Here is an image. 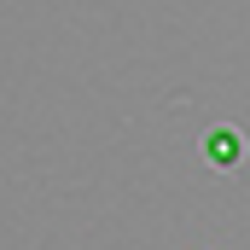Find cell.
I'll list each match as a JSON object with an SVG mask.
<instances>
[{
  "label": "cell",
  "mask_w": 250,
  "mask_h": 250,
  "mask_svg": "<svg viewBox=\"0 0 250 250\" xmlns=\"http://www.w3.org/2000/svg\"><path fill=\"white\" fill-rule=\"evenodd\" d=\"M204 157H209V169H239L245 163V134L239 128H209L204 134Z\"/></svg>",
  "instance_id": "obj_1"
}]
</instances>
